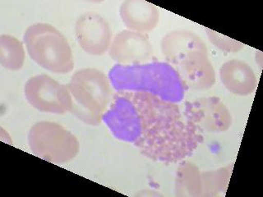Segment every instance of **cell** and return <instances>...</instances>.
Listing matches in <instances>:
<instances>
[{"label": "cell", "mask_w": 263, "mask_h": 197, "mask_svg": "<svg viewBox=\"0 0 263 197\" xmlns=\"http://www.w3.org/2000/svg\"><path fill=\"white\" fill-rule=\"evenodd\" d=\"M109 79L118 92H146L168 102H181L186 86L176 70L167 62L121 65L111 68Z\"/></svg>", "instance_id": "2"}, {"label": "cell", "mask_w": 263, "mask_h": 197, "mask_svg": "<svg viewBox=\"0 0 263 197\" xmlns=\"http://www.w3.org/2000/svg\"><path fill=\"white\" fill-rule=\"evenodd\" d=\"M23 41L31 60L44 69L56 74L68 73L73 69V54L69 42L52 25H31L25 31Z\"/></svg>", "instance_id": "3"}, {"label": "cell", "mask_w": 263, "mask_h": 197, "mask_svg": "<svg viewBox=\"0 0 263 197\" xmlns=\"http://www.w3.org/2000/svg\"><path fill=\"white\" fill-rule=\"evenodd\" d=\"M109 57L121 65L145 64L153 55L154 49L145 34L123 30L112 40Z\"/></svg>", "instance_id": "9"}, {"label": "cell", "mask_w": 263, "mask_h": 197, "mask_svg": "<svg viewBox=\"0 0 263 197\" xmlns=\"http://www.w3.org/2000/svg\"><path fill=\"white\" fill-rule=\"evenodd\" d=\"M27 142L33 154L53 164L69 162L80 150L78 138L55 122H37L29 131Z\"/></svg>", "instance_id": "4"}, {"label": "cell", "mask_w": 263, "mask_h": 197, "mask_svg": "<svg viewBox=\"0 0 263 197\" xmlns=\"http://www.w3.org/2000/svg\"><path fill=\"white\" fill-rule=\"evenodd\" d=\"M102 121L116 139L146 158L180 162L195 152L203 135L177 103L146 92H116Z\"/></svg>", "instance_id": "1"}, {"label": "cell", "mask_w": 263, "mask_h": 197, "mask_svg": "<svg viewBox=\"0 0 263 197\" xmlns=\"http://www.w3.org/2000/svg\"><path fill=\"white\" fill-rule=\"evenodd\" d=\"M173 68L176 70L186 88L208 90L216 83V71L205 53H191Z\"/></svg>", "instance_id": "10"}, {"label": "cell", "mask_w": 263, "mask_h": 197, "mask_svg": "<svg viewBox=\"0 0 263 197\" xmlns=\"http://www.w3.org/2000/svg\"><path fill=\"white\" fill-rule=\"evenodd\" d=\"M234 165L220 168L216 170L201 172L202 196H217L228 187Z\"/></svg>", "instance_id": "16"}, {"label": "cell", "mask_w": 263, "mask_h": 197, "mask_svg": "<svg viewBox=\"0 0 263 197\" xmlns=\"http://www.w3.org/2000/svg\"><path fill=\"white\" fill-rule=\"evenodd\" d=\"M75 35L80 47L90 55H104L112 42V31L105 17L97 12L82 13L75 24Z\"/></svg>", "instance_id": "8"}, {"label": "cell", "mask_w": 263, "mask_h": 197, "mask_svg": "<svg viewBox=\"0 0 263 197\" xmlns=\"http://www.w3.org/2000/svg\"><path fill=\"white\" fill-rule=\"evenodd\" d=\"M183 113L201 132L221 133L232 125L230 111L218 97H203L187 102Z\"/></svg>", "instance_id": "7"}, {"label": "cell", "mask_w": 263, "mask_h": 197, "mask_svg": "<svg viewBox=\"0 0 263 197\" xmlns=\"http://www.w3.org/2000/svg\"><path fill=\"white\" fill-rule=\"evenodd\" d=\"M175 195L179 197L202 196L201 172L189 161L181 163L177 169Z\"/></svg>", "instance_id": "14"}, {"label": "cell", "mask_w": 263, "mask_h": 197, "mask_svg": "<svg viewBox=\"0 0 263 197\" xmlns=\"http://www.w3.org/2000/svg\"><path fill=\"white\" fill-rule=\"evenodd\" d=\"M26 58L24 45L12 35L0 36V64L8 70L18 71L23 68Z\"/></svg>", "instance_id": "15"}, {"label": "cell", "mask_w": 263, "mask_h": 197, "mask_svg": "<svg viewBox=\"0 0 263 197\" xmlns=\"http://www.w3.org/2000/svg\"><path fill=\"white\" fill-rule=\"evenodd\" d=\"M205 33L208 35L210 42L222 51L227 53H237L240 51L245 47V45L242 42L222 35L220 33L216 32L212 29L205 28Z\"/></svg>", "instance_id": "17"}, {"label": "cell", "mask_w": 263, "mask_h": 197, "mask_svg": "<svg viewBox=\"0 0 263 197\" xmlns=\"http://www.w3.org/2000/svg\"><path fill=\"white\" fill-rule=\"evenodd\" d=\"M160 48L164 58L172 67L191 53L208 54L206 45L201 37L187 29H177L167 33L161 40Z\"/></svg>", "instance_id": "11"}, {"label": "cell", "mask_w": 263, "mask_h": 197, "mask_svg": "<svg viewBox=\"0 0 263 197\" xmlns=\"http://www.w3.org/2000/svg\"><path fill=\"white\" fill-rule=\"evenodd\" d=\"M27 102L43 113L64 114L72 108V97L68 85L62 84L46 74L30 78L24 86Z\"/></svg>", "instance_id": "6"}, {"label": "cell", "mask_w": 263, "mask_h": 197, "mask_svg": "<svg viewBox=\"0 0 263 197\" xmlns=\"http://www.w3.org/2000/svg\"><path fill=\"white\" fill-rule=\"evenodd\" d=\"M220 77L226 88L236 95H249L257 87L254 71L242 60H231L222 64Z\"/></svg>", "instance_id": "13"}, {"label": "cell", "mask_w": 263, "mask_h": 197, "mask_svg": "<svg viewBox=\"0 0 263 197\" xmlns=\"http://www.w3.org/2000/svg\"><path fill=\"white\" fill-rule=\"evenodd\" d=\"M109 76L97 68H82L71 76L68 87L72 105L94 114L101 115L110 105L114 94Z\"/></svg>", "instance_id": "5"}, {"label": "cell", "mask_w": 263, "mask_h": 197, "mask_svg": "<svg viewBox=\"0 0 263 197\" xmlns=\"http://www.w3.org/2000/svg\"><path fill=\"white\" fill-rule=\"evenodd\" d=\"M119 14L127 30L142 34L155 30L160 22L158 8L145 0H126Z\"/></svg>", "instance_id": "12"}]
</instances>
